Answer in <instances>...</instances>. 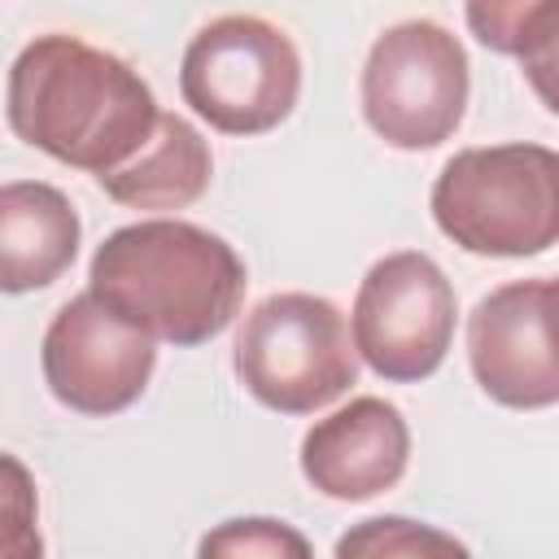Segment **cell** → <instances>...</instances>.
Returning a JSON list of instances; mask_svg holds the SVG:
<instances>
[{"instance_id": "5bb4252c", "label": "cell", "mask_w": 559, "mask_h": 559, "mask_svg": "<svg viewBox=\"0 0 559 559\" xmlns=\"http://www.w3.org/2000/svg\"><path fill=\"white\" fill-rule=\"evenodd\" d=\"M205 559L210 555H231V559H249V555H262V559H284V555H293V559H306L310 555V542L293 528V524H284V520H266V515H249V520H227V524H218L214 533H205L201 537V546H197Z\"/></svg>"}, {"instance_id": "8992f818", "label": "cell", "mask_w": 559, "mask_h": 559, "mask_svg": "<svg viewBox=\"0 0 559 559\" xmlns=\"http://www.w3.org/2000/svg\"><path fill=\"white\" fill-rule=\"evenodd\" d=\"M467 52L428 17L389 26L362 66V118L367 127L406 153L445 144L467 109Z\"/></svg>"}, {"instance_id": "2e32d148", "label": "cell", "mask_w": 559, "mask_h": 559, "mask_svg": "<svg viewBox=\"0 0 559 559\" xmlns=\"http://www.w3.org/2000/svg\"><path fill=\"white\" fill-rule=\"evenodd\" d=\"M520 70L528 79V87L537 92V100L559 114V4L533 26V35L520 48Z\"/></svg>"}, {"instance_id": "3957f363", "label": "cell", "mask_w": 559, "mask_h": 559, "mask_svg": "<svg viewBox=\"0 0 559 559\" xmlns=\"http://www.w3.org/2000/svg\"><path fill=\"white\" fill-rule=\"evenodd\" d=\"M432 223L480 258H533L559 245V153L489 144L454 153L432 183Z\"/></svg>"}, {"instance_id": "5b68a950", "label": "cell", "mask_w": 559, "mask_h": 559, "mask_svg": "<svg viewBox=\"0 0 559 559\" xmlns=\"http://www.w3.org/2000/svg\"><path fill=\"white\" fill-rule=\"evenodd\" d=\"M179 92L223 135L275 131L301 96L297 44L253 13L214 17L183 48Z\"/></svg>"}, {"instance_id": "277c9868", "label": "cell", "mask_w": 559, "mask_h": 559, "mask_svg": "<svg viewBox=\"0 0 559 559\" xmlns=\"http://www.w3.org/2000/svg\"><path fill=\"white\" fill-rule=\"evenodd\" d=\"M231 362L249 397L280 415H314L358 380L354 328L314 293L262 297L236 332Z\"/></svg>"}, {"instance_id": "9c48e42d", "label": "cell", "mask_w": 559, "mask_h": 559, "mask_svg": "<svg viewBox=\"0 0 559 559\" xmlns=\"http://www.w3.org/2000/svg\"><path fill=\"white\" fill-rule=\"evenodd\" d=\"M48 393L79 415L127 411L157 367V336L114 314L92 288L70 297L39 345Z\"/></svg>"}, {"instance_id": "6da1fadb", "label": "cell", "mask_w": 559, "mask_h": 559, "mask_svg": "<svg viewBox=\"0 0 559 559\" xmlns=\"http://www.w3.org/2000/svg\"><path fill=\"white\" fill-rule=\"evenodd\" d=\"M4 114L17 140L74 170H118L157 131L148 83L79 35H39L9 66Z\"/></svg>"}, {"instance_id": "52a82bcc", "label": "cell", "mask_w": 559, "mask_h": 559, "mask_svg": "<svg viewBox=\"0 0 559 559\" xmlns=\"http://www.w3.org/2000/svg\"><path fill=\"white\" fill-rule=\"evenodd\" d=\"M454 314L459 301L445 271L428 253L402 249L371 262L358 284L349 328L358 358L380 380L411 384L428 380L445 362V349L454 341Z\"/></svg>"}, {"instance_id": "4fadbf2b", "label": "cell", "mask_w": 559, "mask_h": 559, "mask_svg": "<svg viewBox=\"0 0 559 559\" xmlns=\"http://www.w3.org/2000/svg\"><path fill=\"white\" fill-rule=\"evenodd\" d=\"M336 555L341 559H349V555H467V546L432 524L402 520V515H376V520H362L358 528H349L336 542Z\"/></svg>"}, {"instance_id": "9a60e30c", "label": "cell", "mask_w": 559, "mask_h": 559, "mask_svg": "<svg viewBox=\"0 0 559 559\" xmlns=\"http://www.w3.org/2000/svg\"><path fill=\"white\" fill-rule=\"evenodd\" d=\"M559 0H467V31L502 57H520L533 26L555 9Z\"/></svg>"}, {"instance_id": "8fae6325", "label": "cell", "mask_w": 559, "mask_h": 559, "mask_svg": "<svg viewBox=\"0 0 559 559\" xmlns=\"http://www.w3.org/2000/svg\"><path fill=\"white\" fill-rule=\"evenodd\" d=\"M79 214L70 197L39 179L0 188V288L31 293L61 280L79 253Z\"/></svg>"}, {"instance_id": "7a4b0ae2", "label": "cell", "mask_w": 559, "mask_h": 559, "mask_svg": "<svg viewBox=\"0 0 559 559\" xmlns=\"http://www.w3.org/2000/svg\"><path fill=\"white\" fill-rule=\"evenodd\" d=\"M240 253L183 218H140L100 240L87 288L127 323L170 345L214 341L245 301Z\"/></svg>"}, {"instance_id": "30bf717a", "label": "cell", "mask_w": 559, "mask_h": 559, "mask_svg": "<svg viewBox=\"0 0 559 559\" xmlns=\"http://www.w3.org/2000/svg\"><path fill=\"white\" fill-rule=\"evenodd\" d=\"M411 463V428L384 397H354L301 437V476L336 502H367L402 480Z\"/></svg>"}, {"instance_id": "7c38bea8", "label": "cell", "mask_w": 559, "mask_h": 559, "mask_svg": "<svg viewBox=\"0 0 559 559\" xmlns=\"http://www.w3.org/2000/svg\"><path fill=\"white\" fill-rule=\"evenodd\" d=\"M214 175V157L205 135L179 118V114H162L153 140L122 162L118 170L96 175V183L105 188V197H114L127 210H183L192 205Z\"/></svg>"}, {"instance_id": "ba28073f", "label": "cell", "mask_w": 559, "mask_h": 559, "mask_svg": "<svg viewBox=\"0 0 559 559\" xmlns=\"http://www.w3.org/2000/svg\"><path fill=\"white\" fill-rule=\"evenodd\" d=\"M476 384L511 411L559 402V275L511 280L467 314Z\"/></svg>"}]
</instances>
